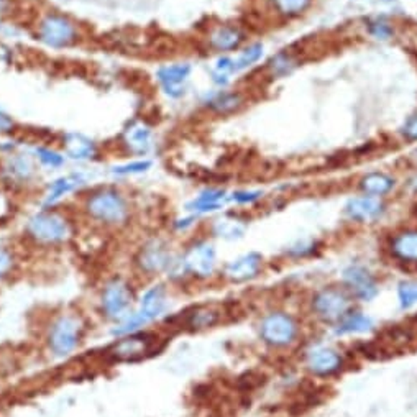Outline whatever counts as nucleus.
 <instances>
[{
    "label": "nucleus",
    "instance_id": "obj_37",
    "mask_svg": "<svg viewBox=\"0 0 417 417\" xmlns=\"http://www.w3.org/2000/svg\"><path fill=\"white\" fill-rule=\"evenodd\" d=\"M401 133L409 142H417V114L411 115V117L406 120L401 128Z\"/></svg>",
    "mask_w": 417,
    "mask_h": 417
},
{
    "label": "nucleus",
    "instance_id": "obj_31",
    "mask_svg": "<svg viewBox=\"0 0 417 417\" xmlns=\"http://www.w3.org/2000/svg\"><path fill=\"white\" fill-rule=\"evenodd\" d=\"M263 56V46L257 43L252 45L240 54V58L235 61V71H242V69H247L252 66L253 63H257L259 58Z\"/></svg>",
    "mask_w": 417,
    "mask_h": 417
},
{
    "label": "nucleus",
    "instance_id": "obj_3",
    "mask_svg": "<svg viewBox=\"0 0 417 417\" xmlns=\"http://www.w3.org/2000/svg\"><path fill=\"white\" fill-rule=\"evenodd\" d=\"M82 333H84V322L76 314H61L50 324L46 333V344L51 355L56 358H68L77 350Z\"/></svg>",
    "mask_w": 417,
    "mask_h": 417
},
{
    "label": "nucleus",
    "instance_id": "obj_20",
    "mask_svg": "<svg viewBox=\"0 0 417 417\" xmlns=\"http://www.w3.org/2000/svg\"><path fill=\"white\" fill-rule=\"evenodd\" d=\"M211 46L217 51H230L238 48L243 41V33L237 26H219L214 33L211 35Z\"/></svg>",
    "mask_w": 417,
    "mask_h": 417
},
{
    "label": "nucleus",
    "instance_id": "obj_12",
    "mask_svg": "<svg viewBox=\"0 0 417 417\" xmlns=\"http://www.w3.org/2000/svg\"><path fill=\"white\" fill-rule=\"evenodd\" d=\"M344 281L355 298L361 301H370L378 294V286L374 278L370 275L367 268L360 265H351L347 268L344 271Z\"/></svg>",
    "mask_w": 417,
    "mask_h": 417
},
{
    "label": "nucleus",
    "instance_id": "obj_7",
    "mask_svg": "<svg viewBox=\"0 0 417 417\" xmlns=\"http://www.w3.org/2000/svg\"><path fill=\"white\" fill-rule=\"evenodd\" d=\"M259 335L268 345L285 347L289 345L298 335V324L288 314L273 312L261 321Z\"/></svg>",
    "mask_w": 417,
    "mask_h": 417
},
{
    "label": "nucleus",
    "instance_id": "obj_11",
    "mask_svg": "<svg viewBox=\"0 0 417 417\" xmlns=\"http://www.w3.org/2000/svg\"><path fill=\"white\" fill-rule=\"evenodd\" d=\"M166 308H168V291L163 285H155L142 294L140 301H138L137 312L148 324H151L163 316Z\"/></svg>",
    "mask_w": 417,
    "mask_h": 417
},
{
    "label": "nucleus",
    "instance_id": "obj_34",
    "mask_svg": "<svg viewBox=\"0 0 417 417\" xmlns=\"http://www.w3.org/2000/svg\"><path fill=\"white\" fill-rule=\"evenodd\" d=\"M151 168V161H133V163H127L122 166H115L114 174L117 176H128V174H140L145 173Z\"/></svg>",
    "mask_w": 417,
    "mask_h": 417
},
{
    "label": "nucleus",
    "instance_id": "obj_1",
    "mask_svg": "<svg viewBox=\"0 0 417 417\" xmlns=\"http://www.w3.org/2000/svg\"><path fill=\"white\" fill-rule=\"evenodd\" d=\"M86 214L105 227H122L130 219V206L122 192L112 188H102L92 192L86 201Z\"/></svg>",
    "mask_w": 417,
    "mask_h": 417
},
{
    "label": "nucleus",
    "instance_id": "obj_13",
    "mask_svg": "<svg viewBox=\"0 0 417 417\" xmlns=\"http://www.w3.org/2000/svg\"><path fill=\"white\" fill-rule=\"evenodd\" d=\"M342 367V356L328 347H316L308 354V368L317 377H328Z\"/></svg>",
    "mask_w": 417,
    "mask_h": 417
},
{
    "label": "nucleus",
    "instance_id": "obj_40",
    "mask_svg": "<svg viewBox=\"0 0 417 417\" xmlns=\"http://www.w3.org/2000/svg\"><path fill=\"white\" fill-rule=\"evenodd\" d=\"M8 7V0H0V13H3Z\"/></svg>",
    "mask_w": 417,
    "mask_h": 417
},
{
    "label": "nucleus",
    "instance_id": "obj_38",
    "mask_svg": "<svg viewBox=\"0 0 417 417\" xmlns=\"http://www.w3.org/2000/svg\"><path fill=\"white\" fill-rule=\"evenodd\" d=\"M259 197H261V192L259 191H238L234 192V196H232V199L238 204H252Z\"/></svg>",
    "mask_w": 417,
    "mask_h": 417
},
{
    "label": "nucleus",
    "instance_id": "obj_18",
    "mask_svg": "<svg viewBox=\"0 0 417 417\" xmlns=\"http://www.w3.org/2000/svg\"><path fill=\"white\" fill-rule=\"evenodd\" d=\"M84 184V176L82 174H66L61 176V178L54 179L53 183L50 184L48 192H46L45 197V206H53L54 202H58L59 199L68 196L69 192L76 191L77 188Z\"/></svg>",
    "mask_w": 417,
    "mask_h": 417
},
{
    "label": "nucleus",
    "instance_id": "obj_36",
    "mask_svg": "<svg viewBox=\"0 0 417 417\" xmlns=\"http://www.w3.org/2000/svg\"><path fill=\"white\" fill-rule=\"evenodd\" d=\"M368 30H370V33L374 36V38L381 40V41H386L391 38L393 35H395V30H393L386 22H381V20L370 22Z\"/></svg>",
    "mask_w": 417,
    "mask_h": 417
},
{
    "label": "nucleus",
    "instance_id": "obj_35",
    "mask_svg": "<svg viewBox=\"0 0 417 417\" xmlns=\"http://www.w3.org/2000/svg\"><path fill=\"white\" fill-rule=\"evenodd\" d=\"M36 156L41 163L50 166V168H59L64 163L63 156L54 150H50V148H36Z\"/></svg>",
    "mask_w": 417,
    "mask_h": 417
},
{
    "label": "nucleus",
    "instance_id": "obj_16",
    "mask_svg": "<svg viewBox=\"0 0 417 417\" xmlns=\"http://www.w3.org/2000/svg\"><path fill=\"white\" fill-rule=\"evenodd\" d=\"M2 174L6 181L12 184H26L33 178L35 166L29 156L15 155L6 161V165L2 168Z\"/></svg>",
    "mask_w": 417,
    "mask_h": 417
},
{
    "label": "nucleus",
    "instance_id": "obj_8",
    "mask_svg": "<svg viewBox=\"0 0 417 417\" xmlns=\"http://www.w3.org/2000/svg\"><path fill=\"white\" fill-rule=\"evenodd\" d=\"M173 259L168 245L163 240L153 238L138 250L135 265L145 275H158V273L168 271Z\"/></svg>",
    "mask_w": 417,
    "mask_h": 417
},
{
    "label": "nucleus",
    "instance_id": "obj_33",
    "mask_svg": "<svg viewBox=\"0 0 417 417\" xmlns=\"http://www.w3.org/2000/svg\"><path fill=\"white\" fill-rule=\"evenodd\" d=\"M15 265L17 259L15 255L12 253V250L0 245V281L12 275L13 270H15Z\"/></svg>",
    "mask_w": 417,
    "mask_h": 417
},
{
    "label": "nucleus",
    "instance_id": "obj_4",
    "mask_svg": "<svg viewBox=\"0 0 417 417\" xmlns=\"http://www.w3.org/2000/svg\"><path fill=\"white\" fill-rule=\"evenodd\" d=\"M100 310L109 321L120 322L132 312L135 293L132 285L123 278L115 276L104 285L100 291Z\"/></svg>",
    "mask_w": 417,
    "mask_h": 417
},
{
    "label": "nucleus",
    "instance_id": "obj_15",
    "mask_svg": "<svg viewBox=\"0 0 417 417\" xmlns=\"http://www.w3.org/2000/svg\"><path fill=\"white\" fill-rule=\"evenodd\" d=\"M345 212L350 219L358 222L377 220L384 212V204L373 196L354 197L347 202Z\"/></svg>",
    "mask_w": 417,
    "mask_h": 417
},
{
    "label": "nucleus",
    "instance_id": "obj_10",
    "mask_svg": "<svg viewBox=\"0 0 417 417\" xmlns=\"http://www.w3.org/2000/svg\"><path fill=\"white\" fill-rule=\"evenodd\" d=\"M215 259L214 245L202 240V242L194 243L188 250L186 255L183 257V263L188 273H191L196 278H201V280H206V278L214 275Z\"/></svg>",
    "mask_w": 417,
    "mask_h": 417
},
{
    "label": "nucleus",
    "instance_id": "obj_19",
    "mask_svg": "<svg viewBox=\"0 0 417 417\" xmlns=\"http://www.w3.org/2000/svg\"><path fill=\"white\" fill-rule=\"evenodd\" d=\"M391 252L401 261L417 263V230H407L396 235L391 242Z\"/></svg>",
    "mask_w": 417,
    "mask_h": 417
},
{
    "label": "nucleus",
    "instance_id": "obj_6",
    "mask_svg": "<svg viewBox=\"0 0 417 417\" xmlns=\"http://www.w3.org/2000/svg\"><path fill=\"white\" fill-rule=\"evenodd\" d=\"M38 38L51 48H64L77 40V29L69 18L51 13L40 22Z\"/></svg>",
    "mask_w": 417,
    "mask_h": 417
},
{
    "label": "nucleus",
    "instance_id": "obj_29",
    "mask_svg": "<svg viewBox=\"0 0 417 417\" xmlns=\"http://www.w3.org/2000/svg\"><path fill=\"white\" fill-rule=\"evenodd\" d=\"M298 66V61L291 56L288 53H278L276 56L271 58L270 61V69L273 76H288V74L293 73V69Z\"/></svg>",
    "mask_w": 417,
    "mask_h": 417
},
{
    "label": "nucleus",
    "instance_id": "obj_26",
    "mask_svg": "<svg viewBox=\"0 0 417 417\" xmlns=\"http://www.w3.org/2000/svg\"><path fill=\"white\" fill-rule=\"evenodd\" d=\"M217 321H219V312L208 308H197L188 314L186 326L192 331H202V328L212 327Z\"/></svg>",
    "mask_w": 417,
    "mask_h": 417
},
{
    "label": "nucleus",
    "instance_id": "obj_39",
    "mask_svg": "<svg viewBox=\"0 0 417 417\" xmlns=\"http://www.w3.org/2000/svg\"><path fill=\"white\" fill-rule=\"evenodd\" d=\"M13 127H15L13 120L10 117H7L6 114H0V133L12 132Z\"/></svg>",
    "mask_w": 417,
    "mask_h": 417
},
{
    "label": "nucleus",
    "instance_id": "obj_2",
    "mask_svg": "<svg viewBox=\"0 0 417 417\" xmlns=\"http://www.w3.org/2000/svg\"><path fill=\"white\" fill-rule=\"evenodd\" d=\"M26 235L36 245L59 247L73 237V225L68 217L54 211H43L31 215L25 225Z\"/></svg>",
    "mask_w": 417,
    "mask_h": 417
},
{
    "label": "nucleus",
    "instance_id": "obj_24",
    "mask_svg": "<svg viewBox=\"0 0 417 417\" xmlns=\"http://www.w3.org/2000/svg\"><path fill=\"white\" fill-rule=\"evenodd\" d=\"M360 188L370 196H384L395 188V179L384 173H370L361 179Z\"/></svg>",
    "mask_w": 417,
    "mask_h": 417
},
{
    "label": "nucleus",
    "instance_id": "obj_25",
    "mask_svg": "<svg viewBox=\"0 0 417 417\" xmlns=\"http://www.w3.org/2000/svg\"><path fill=\"white\" fill-rule=\"evenodd\" d=\"M127 146L132 153H138V155H145L150 150L151 145V132L146 125L137 123L127 132Z\"/></svg>",
    "mask_w": 417,
    "mask_h": 417
},
{
    "label": "nucleus",
    "instance_id": "obj_32",
    "mask_svg": "<svg viewBox=\"0 0 417 417\" xmlns=\"http://www.w3.org/2000/svg\"><path fill=\"white\" fill-rule=\"evenodd\" d=\"M397 296H400V303L402 309H409L417 304V282H401L397 288Z\"/></svg>",
    "mask_w": 417,
    "mask_h": 417
},
{
    "label": "nucleus",
    "instance_id": "obj_30",
    "mask_svg": "<svg viewBox=\"0 0 417 417\" xmlns=\"http://www.w3.org/2000/svg\"><path fill=\"white\" fill-rule=\"evenodd\" d=\"M273 3L281 15L294 17L303 13L309 7L310 0H273Z\"/></svg>",
    "mask_w": 417,
    "mask_h": 417
},
{
    "label": "nucleus",
    "instance_id": "obj_23",
    "mask_svg": "<svg viewBox=\"0 0 417 417\" xmlns=\"http://www.w3.org/2000/svg\"><path fill=\"white\" fill-rule=\"evenodd\" d=\"M224 199L225 191L222 189H206L192 202L188 204V208L196 212H214L222 207Z\"/></svg>",
    "mask_w": 417,
    "mask_h": 417
},
{
    "label": "nucleus",
    "instance_id": "obj_27",
    "mask_svg": "<svg viewBox=\"0 0 417 417\" xmlns=\"http://www.w3.org/2000/svg\"><path fill=\"white\" fill-rule=\"evenodd\" d=\"M245 225L240 220L230 219V217H225V219L217 220L214 224V234L217 237L225 238V240H235L243 237Z\"/></svg>",
    "mask_w": 417,
    "mask_h": 417
},
{
    "label": "nucleus",
    "instance_id": "obj_5",
    "mask_svg": "<svg viewBox=\"0 0 417 417\" xmlns=\"http://www.w3.org/2000/svg\"><path fill=\"white\" fill-rule=\"evenodd\" d=\"M156 335L150 332H133L128 335L117 337L105 354L117 363H133V361L146 358L155 350Z\"/></svg>",
    "mask_w": 417,
    "mask_h": 417
},
{
    "label": "nucleus",
    "instance_id": "obj_14",
    "mask_svg": "<svg viewBox=\"0 0 417 417\" xmlns=\"http://www.w3.org/2000/svg\"><path fill=\"white\" fill-rule=\"evenodd\" d=\"M259 268H261V257L252 252L227 263L225 276L234 282H243L253 280L259 273Z\"/></svg>",
    "mask_w": 417,
    "mask_h": 417
},
{
    "label": "nucleus",
    "instance_id": "obj_28",
    "mask_svg": "<svg viewBox=\"0 0 417 417\" xmlns=\"http://www.w3.org/2000/svg\"><path fill=\"white\" fill-rule=\"evenodd\" d=\"M242 104V97L235 92H220L214 99L208 100V107L215 110L217 114H229L232 110L238 109Z\"/></svg>",
    "mask_w": 417,
    "mask_h": 417
},
{
    "label": "nucleus",
    "instance_id": "obj_17",
    "mask_svg": "<svg viewBox=\"0 0 417 417\" xmlns=\"http://www.w3.org/2000/svg\"><path fill=\"white\" fill-rule=\"evenodd\" d=\"M189 74H191L189 64H173V66H165L160 69L158 79L171 97H179L184 94L181 86H183V82H186Z\"/></svg>",
    "mask_w": 417,
    "mask_h": 417
},
{
    "label": "nucleus",
    "instance_id": "obj_9",
    "mask_svg": "<svg viewBox=\"0 0 417 417\" xmlns=\"http://www.w3.org/2000/svg\"><path fill=\"white\" fill-rule=\"evenodd\" d=\"M312 308L324 321L335 322L347 316V310L350 308V298L342 289L326 288L316 294Z\"/></svg>",
    "mask_w": 417,
    "mask_h": 417
},
{
    "label": "nucleus",
    "instance_id": "obj_21",
    "mask_svg": "<svg viewBox=\"0 0 417 417\" xmlns=\"http://www.w3.org/2000/svg\"><path fill=\"white\" fill-rule=\"evenodd\" d=\"M373 327V319L361 312H351L349 316L342 317L335 327L337 335H349V333H365Z\"/></svg>",
    "mask_w": 417,
    "mask_h": 417
},
{
    "label": "nucleus",
    "instance_id": "obj_22",
    "mask_svg": "<svg viewBox=\"0 0 417 417\" xmlns=\"http://www.w3.org/2000/svg\"><path fill=\"white\" fill-rule=\"evenodd\" d=\"M64 148L66 153L74 160H91L96 155V145L89 138L77 135V133H71L66 137L64 142Z\"/></svg>",
    "mask_w": 417,
    "mask_h": 417
}]
</instances>
